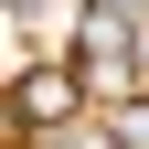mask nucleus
Segmentation results:
<instances>
[{"instance_id":"obj_1","label":"nucleus","mask_w":149,"mask_h":149,"mask_svg":"<svg viewBox=\"0 0 149 149\" xmlns=\"http://www.w3.org/2000/svg\"><path fill=\"white\" fill-rule=\"evenodd\" d=\"M85 85H96L85 64H22V85H11V117H22V139H43V128L85 117Z\"/></svg>"},{"instance_id":"obj_2","label":"nucleus","mask_w":149,"mask_h":149,"mask_svg":"<svg viewBox=\"0 0 149 149\" xmlns=\"http://www.w3.org/2000/svg\"><path fill=\"white\" fill-rule=\"evenodd\" d=\"M22 149H128V139L96 128V117H64V128H43V139H22Z\"/></svg>"},{"instance_id":"obj_3","label":"nucleus","mask_w":149,"mask_h":149,"mask_svg":"<svg viewBox=\"0 0 149 149\" xmlns=\"http://www.w3.org/2000/svg\"><path fill=\"white\" fill-rule=\"evenodd\" d=\"M117 139H128V149H149V96H139V107L117 117Z\"/></svg>"},{"instance_id":"obj_4","label":"nucleus","mask_w":149,"mask_h":149,"mask_svg":"<svg viewBox=\"0 0 149 149\" xmlns=\"http://www.w3.org/2000/svg\"><path fill=\"white\" fill-rule=\"evenodd\" d=\"M107 11H128V22H149V0H107Z\"/></svg>"}]
</instances>
